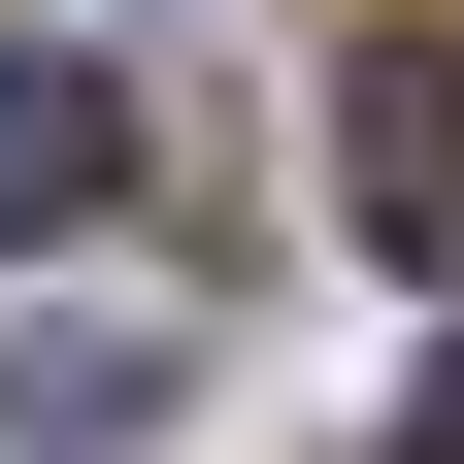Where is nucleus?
Segmentation results:
<instances>
[{
    "label": "nucleus",
    "mask_w": 464,
    "mask_h": 464,
    "mask_svg": "<svg viewBox=\"0 0 464 464\" xmlns=\"http://www.w3.org/2000/svg\"><path fill=\"white\" fill-rule=\"evenodd\" d=\"M332 133H365V166H332V199H365L398 266H464V67H431V34H398V67L332 100Z\"/></svg>",
    "instance_id": "nucleus-3"
},
{
    "label": "nucleus",
    "mask_w": 464,
    "mask_h": 464,
    "mask_svg": "<svg viewBox=\"0 0 464 464\" xmlns=\"http://www.w3.org/2000/svg\"><path fill=\"white\" fill-rule=\"evenodd\" d=\"M100 199H133V67L0 34V266H34V232H100Z\"/></svg>",
    "instance_id": "nucleus-2"
},
{
    "label": "nucleus",
    "mask_w": 464,
    "mask_h": 464,
    "mask_svg": "<svg viewBox=\"0 0 464 464\" xmlns=\"http://www.w3.org/2000/svg\"><path fill=\"white\" fill-rule=\"evenodd\" d=\"M166 398H199V365H166L133 299H0V464H133Z\"/></svg>",
    "instance_id": "nucleus-1"
},
{
    "label": "nucleus",
    "mask_w": 464,
    "mask_h": 464,
    "mask_svg": "<svg viewBox=\"0 0 464 464\" xmlns=\"http://www.w3.org/2000/svg\"><path fill=\"white\" fill-rule=\"evenodd\" d=\"M431 464H464V365H431Z\"/></svg>",
    "instance_id": "nucleus-4"
}]
</instances>
